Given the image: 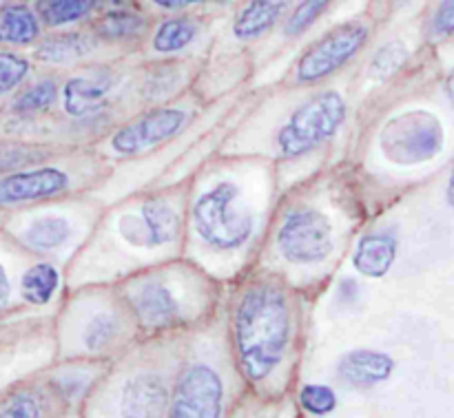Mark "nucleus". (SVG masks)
<instances>
[{"mask_svg": "<svg viewBox=\"0 0 454 418\" xmlns=\"http://www.w3.org/2000/svg\"><path fill=\"white\" fill-rule=\"evenodd\" d=\"M291 341V306L278 283L248 286L233 313V344L242 375L264 381L282 363Z\"/></svg>", "mask_w": 454, "mask_h": 418, "instance_id": "nucleus-1", "label": "nucleus"}, {"mask_svg": "<svg viewBox=\"0 0 454 418\" xmlns=\"http://www.w3.org/2000/svg\"><path fill=\"white\" fill-rule=\"evenodd\" d=\"M40 35L38 16L27 4H4L0 7V43L29 44Z\"/></svg>", "mask_w": 454, "mask_h": 418, "instance_id": "nucleus-16", "label": "nucleus"}, {"mask_svg": "<svg viewBox=\"0 0 454 418\" xmlns=\"http://www.w3.org/2000/svg\"><path fill=\"white\" fill-rule=\"evenodd\" d=\"M118 335H120L118 319L109 313H102L89 321V326L84 328L82 339L89 350H102L106 348V345L114 344V341L118 339Z\"/></svg>", "mask_w": 454, "mask_h": 418, "instance_id": "nucleus-26", "label": "nucleus"}, {"mask_svg": "<svg viewBox=\"0 0 454 418\" xmlns=\"http://www.w3.org/2000/svg\"><path fill=\"white\" fill-rule=\"evenodd\" d=\"M446 197H448V204H450V206H454V168H452V175H450V180H448Z\"/></svg>", "mask_w": 454, "mask_h": 418, "instance_id": "nucleus-35", "label": "nucleus"}, {"mask_svg": "<svg viewBox=\"0 0 454 418\" xmlns=\"http://www.w3.org/2000/svg\"><path fill=\"white\" fill-rule=\"evenodd\" d=\"M69 184V175L56 166L27 168V171L12 173V175H4L0 180V208L56 197V195L65 193Z\"/></svg>", "mask_w": 454, "mask_h": 418, "instance_id": "nucleus-9", "label": "nucleus"}, {"mask_svg": "<svg viewBox=\"0 0 454 418\" xmlns=\"http://www.w3.org/2000/svg\"><path fill=\"white\" fill-rule=\"evenodd\" d=\"M115 75L109 69H98L87 75H75L67 80L62 87V106L71 118H87L105 109L111 91H114Z\"/></svg>", "mask_w": 454, "mask_h": 418, "instance_id": "nucleus-11", "label": "nucleus"}, {"mask_svg": "<svg viewBox=\"0 0 454 418\" xmlns=\"http://www.w3.org/2000/svg\"><path fill=\"white\" fill-rule=\"evenodd\" d=\"M98 34L102 38L109 40H122V38H136L146 29V20L136 12H127V9H118V12H109L102 16L98 22Z\"/></svg>", "mask_w": 454, "mask_h": 418, "instance_id": "nucleus-22", "label": "nucleus"}, {"mask_svg": "<svg viewBox=\"0 0 454 418\" xmlns=\"http://www.w3.org/2000/svg\"><path fill=\"white\" fill-rule=\"evenodd\" d=\"M224 385L220 375L204 363L186 368L177 379L167 418H220Z\"/></svg>", "mask_w": 454, "mask_h": 418, "instance_id": "nucleus-7", "label": "nucleus"}, {"mask_svg": "<svg viewBox=\"0 0 454 418\" xmlns=\"http://www.w3.org/2000/svg\"><path fill=\"white\" fill-rule=\"evenodd\" d=\"M31 65L27 58L18 56V53L0 51V96L20 87Z\"/></svg>", "mask_w": 454, "mask_h": 418, "instance_id": "nucleus-29", "label": "nucleus"}, {"mask_svg": "<svg viewBox=\"0 0 454 418\" xmlns=\"http://www.w3.org/2000/svg\"><path fill=\"white\" fill-rule=\"evenodd\" d=\"M395 370V359L377 350H353L337 363V375L353 388H375L390 379Z\"/></svg>", "mask_w": 454, "mask_h": 418, "instance_id": "nucleus-13", "label": "nucleus"}, {"mask_svg": "<svg viewBox=\"0 0 454 418\" xmlns=\"http://www.w3.org/2000/svg\"><path fill=\"white\" fill-rule=\"evenodd\" d=\"M406 58H408L406 44L399 43V40H393V43L377 49V53L372 56V62H371V74L377 75V78H388V75L397 74V71L402 69Z\"/></svg>", "mask_w": 454, "mask_h": 418, "instance_id": "nucleus-27", "label": "nucleus"}, {"mask_svg": "<svg viewBox=\"0 0 454 418\" xmlns=\"http://www.w3.org/2000/svg\"><path fill=\"white\" fill-rule=\"evenodd\" d=\"M300 403L309 414L328 416L337 407V394L328 385L310 383L304 385L300 392Z\"/></svg>", "mask_w": 454, "mask_h": 418, "instance_id": "nucleus-28", "label": "nucleus"}, {"mask_svg": "<svg viewBox=\"0 0 454 418\" xmlns=\"http://www.w3.org/2000/svg\"><path fill=\"white\" fill-rule=\"evenodd\" d=\"M328 9V3L324 0H315V3H301L295 12L291 13L288 22L284 25V34L286 35H300L322 16Z\"/></svg>", "mask_w": 454, "mask_h": 418, "instance_id": "nucleus-31", "label": "nucleus"}, {"mask_svg": "<svg viewBox=\"0 0 454 418\" xmlns=\"http://www.w3.org/2000/svg\"><path fill=\"white\" fill-rule=\"evenodd\" d=\"M198 35V25L191 18H168L155 29L153 49L158 53H176L189 47Z\"/></svg>", "mask_w": 454, "mask_h": 418, "instance_id": "nucleus-21", "label": "nucleus"}, {"mask_svg": "<svg viewBox=\"0 0 454 418\" xmlns=\"http://www.w3.org/2000/svg\"><path fill=\"white\" fill-rule=\"evenodd\" d=\"M155 4H160V7L162 9H182V7H189V4H193V3H189V0H158V3Z\"/></svg>", "mask_w": 454, "mask_h": 418, "instance_id": "nucleus-34", "label": "nucleus"}, {"mask_svg": "<svg viewBox=\"0 0 454 418\" xmlns=\"http://www.w3.org/2000/svg\"><path fill=\"white\" fill-rule=\"evenodd\" d=\"M168 388L153 372H142L124 383L120 394L122 418H164L168 412Z\"/></svg>", "mask_w": 454, "mask_h": 418, "instance_id": "nucleus-10", "label": "nucleus"}, {"mask_svg": "<svg viewBox=\"0 0 454 418\" xmlns=\"http://www.w3.org/2000/svg\"><path fill=\"white\" fill-rule=\"evenodd\" d=\"M129 220L136 228H142L140 246H167L180 233V217H177L176 208L164 199H149L142 204L140 221L133 215H129Z\"/></svg>", "mask_w": 454, "mask_h": 418, "instance_id": "nucleus-14", "label": "nucleus"}, {"mask_svg": "<svg viewBox=\"0 0 454 418\" xmlns=\"http://www.w3.org/2000/svg\"><path fill=\"white\" fill-rule=\"evenodd\" d=\"M47 158L40 146L34 144H3L0 146V171L3 173H20L27 171L29 164H38Z\"/></svg>", "mask_w": 454, "mask_h": 418, "instance_id": "nucleus-25", "label": "nucleus"}, {"mask_svg": "<svg viewBox=\"0 0 454 418\" xmlns=\"http://www.w3.org/2000/svg\"><path fill=\"white\" fill-rule=\"evenodd\" d=\"M91 49L93 43L89 35L71 31V34L51 35V38L44 40L38 47V58L44 62H53V65H62V62L84 58Z\"/></svg>", "mask_w": 454, "mask_h": 418, "instance_id": "nucleus-20", "label": "nucleus"}, {"mask_svg": "<svg viewBox=\"0 0 454 418\" xmlns=\"http://www.w3.org/2000/svg\"><path fill=\"white\" fill-rule=\"evenodd\" d=\"M44 407L35 394L16 392L0 403V418H43Z\"/></svg>", "mask_w": 454, "mask_h": 418, "instance_id": "nucleus-30", "label": "nucleus"}, {"mask_svg": "<svg viewBox=\"0 0 454 418\" xmlns=\"http://www.w3.org/2000/svg\"><path fill=\"white\" fill-rule=\"evenodd\" d=\"M60 283V275L51 264H35L22 275L20 292L22 299L31 306H44L53 299Z\"/></svg>", "mask_w": 454, "mask_h": 418, "instance_id": "nucleus-19", "label": "nucleus"}, {"mask_svg": "<svg viewBox=\"0 0 454 418\" xmlns=\"http://www.w3.org/2000/svg\"><path fill=\"white\" fill-rule=\"evenodd\" d=\"M58 97V84L56 80L44 78L40 82L31 84L29 89L20 93V96L13 100V111L16 113H35V111H43L47 106H51Z\"/></svg>", "mask_w": 454, "mask_h": 418, "instance_id": "nucleus-24", "label": "nucleus"}, {"mask_svg": "<svg viewBox=\"0 0 454 418\" xmlns=\"http://www.w3.org/2000/svg\"><path fill=\"white\" fill-rule=\"evenodd\" d=\"M397 259V235L371 233L359 239L353 252V266L364 277L381 279Z\"/></svg>", "mask_w": 454, "mask_h": 418, "instance_id": "nucleus-15", "label": "nucleus"}, {"mask_svg": "<svg viewBox=\"0 0 454 418\" xmlns=\"http://www.w3.org/2000/svg\"><path fill=\"white\" fill-rule=\"evenodd\" d=\"M368 40V27L362 22H344L317 43L310 44L295 66V80L300 84H315L328 78L359 53Z\"/></svg>", "mask_w": 454, "mask_h": 418, "instance_id": "nucleus-6", "label": "nucleus"}, {"mask_svg": "<svg viewBox=\"0 0 454 418\" xmlns=\"http://www.w3.org/2000/svg\"><path fill=\"white\" fill-rule=\"evenodd\" d=\"M189 115L182 109L162 106V109L146 111L140 118L131 120L111 137V149L120 155H137L145 151L155 149L171 140L173 135L182 131Z\"/></svg>", "mask_w": 454, "mask_h": 418, "instance_id": "nucleus-8", "label": "nucleus"}, {"mask_svg": "<svg viewBox=\"0 0 454 418\" xmlns=\"http://www.w3.org/2000/svg\"><path fill=\"white\" fill-rule=\"evenodd\" d=\"M71 226L65 217L60 215H44L31 221L25 230H22V242L27 248L38 252L56 251L62 244L69 239Z\"/></svg>", "mask_w": 454, "mask_h": 418, "instance_id": "nucleus-18", "label": "nucleus"}, {"mask_svg": "<svg viewBox=\"0 0 454 418\" xmlns=\"http://www.w3.org/2000/svg\"><path fill=\"white\" fill-rule=\"evenodd\" d=\"M137 321L151 330H162L180 321L182 306L168 286L160 282H149L137 286L129 297Z\"/></svg>", "mask_w": 454, "mask_h": 418, "instance_id": "nucleus-12", "label": "nucleus"}, {"mask_svg": "<svg viewBox=\"0 0 454 418\" xmlns=\"http://www.w3.org/2000/svg\"><path fill=\"white\" fill-rule=\"evenodd\" d=\"M446 91H448V97H450L452 100V104H454V71L450 75H448V82H446Z\"/></svg>", "mask_w": 454, "mask_h": 418, "instance_id": "nucleus-36", "label": "nucleus"}, {"mask_svg": "<svg viewBox=\"0 0 454 418\" xmlns=\"http://www.w3.org/2000/svg\"><path fill=\"white\" fill-rule=\"evenodd\" d=\"M193 228L207 246L235 251L251 239L255 220L239 206V186L220 182L193 204Z\"/></svg>", "mask_w": 454, "mask_h": 418, "instance_id": "nucleus-2", "label": "nucleus"}, {"mask_svg": "<svg viewBox=\"0 0 454 418\" xmlns=\"http://www.w3.org/2000/svg\"><path fill=\"white\" fill-rule=\"evenodd\" d=\"M96 4L91 0H51V3H38V13L49 27H60L87 18Z\"/></svg>", "mask_w": 454, "mask_h": 418, "instance_id": "nucleus-23", "label": "nucleus"}, {"mask_svg": "<svg viewBox=\"0 0 454 418\" xmlns=\"http://www.w3.org/2000/svg\"><path fill=\"white\" fill-rule=\"evenodd\" d=\"M333 224L313 206H297L282 220L278 230V248L286 261L295 266H315L333 252Z\"/></svg>", "mask_w": 454, "mask_h": 418, "instance_id": "nucleus-5", "label": "nucleus"}, {"mask_svg": "<svg viewBox=\"0 0 454 418\" xmlns=\"http://www.w3.org/2000/svg\"><path fill=\"white\" fill-rule=\"evenodd\" d=\"M346 120V100L340 91L315 93L301 102L282 128L278 131L275 144L282 158H304L310 151L331 140Z\"/></svg>", "mask_w": 454, "mask_h": 418, "instance_id": "nucleus-3", "label": "nucleus"}, {"mask_svg": "<svg viewBox=\"0 0 454 418\" xmlns=\"http://www.w3.org/2000/svg\"><path fill=\"white\" fill-rule=\"evenodd\" d=\"M380 144L386 159L399 166L430 162L443 149L442 120L424 109L399 113L386 122Z\"/></svg>", "mask_w": 454, "mask_h": 418, "instance_id": "nucleus-4", "label": "nucleus"}, {"mask_svg": "<svg viewBox=\"0 0 454 418\" xmlns=\"http://www.w3.org/2000/svg\"><path fill=\"white\" fill-rule=\"evenodd\" d=\"M9 295H12V286H9V277H7V273H4L3 266H0V310H3L4 306H7Z\"/></svg>", "mask_w": 454, "mask_h": 418, "instance_id": "nucleus-33", "label": "nucleus"}, {"mask_svg": "<svg viewBox=\"0 0 454 418\" xmlns=\"http://www.w3.org/2000/svg\"><path fill=\"white\" fill-rule=\"evenodd\" d=\"M284 13V3H270V0H257L248 3L239 12L238 20L233 25L235 38L239 40H255L264 35L270 27L278 22V18Z\"/></svg>", "mask_w": 454, "mask_h": 418, "instance_id": "nucleus-17", "label": "nucleus"}, {"mask_svg": "<svg viewBox=\"0 0 454 418\" xmlns=\"http://www.w3.org/2000/svg\"><path fill=\"white\" fill-rule=\"evenodd\" d=\"M452 34H454V0L439 4L433 20H430V35H433V38L439 40Z\"/></svg>", "mask_w": 454, "mask_h": 418, "instance_id": "nucleus-32", "label": "nucleus"}]
</instances>
